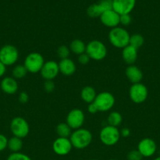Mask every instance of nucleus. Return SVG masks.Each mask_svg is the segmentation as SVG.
Segmentation results:
<instances>
[{
	"label": "nucleus",
	"instance_id": "473e14b6",
	"mask_svg": "<svg viewBox=\"0 0 160 160\" xmlns=\"http://www.w3.org/2000/svg\"><path fill=\"white\" fill-rule=\"evenodd\" d=\"M112 2L113 0H100L99 4L103 7L104 11L112 9Z\"/></svg>",
	"mask_w": 160,
	"mask_h": 160
},
{
	"label": "nucleus",
	"instance_id": "0eeeda50",
	"mask_svg": "<svg viewBox=\"0 0 160 160\" xmlns=\"http://www.w3.org/2000/svg\"><path fill=\"white\" fill-rule=\"evenodd\" d=\"M45 63L43 56L39 52H31L26 56L24 62V66L28 72L35 73L40 72L41 69Z\"/></svg>",
	"mask_w": 160,
	"mask_h": 160
},
{
	"label": "nucleus",
	"instance_id": "ea45409f",
	"mask_svg": "<svg viewBox=\"0 0 160 160\" xmlns=\"http://www.w3.org/2000/svg\"><path fill=\"white\" fill-rule=\"evenodd\" d=\"M154 160H160V156H158V157H157V158H155V159Z\"/></svg>",
	"mask_w": 160,
	"mask_h": 160
},
{
	"label": "nucleus",
	"instance_id": "bb28decb",
	"mask_svg": "<svg viewBox=\"0 0 160 160\" xmlns=\"http://www.w3.org/2000/svg\"><path fill=\"white\" fill-rule=\"evenodd\" d=\"M28 70L24 65H17L13 69L12 74L15 79H21L26 76Z\"/></svg>",
	"mask_w": 160,
	"mask_h": 160
},
{
	"label": "nucleus",
	"instance_id": "f257e3e1",
	"mask_svg": "<svg viewBox=\"0 0 160 160\" xmlns=\"http://www.w3.org/2000/svg\"><path fill=\"white\" fill-rule=\"evenodd\" d=\"M69 139L72 147L77 149H83L90 145L93 141V135L89 130L79 128L72 133Z\"/></svg>",
	"mask_w": 160,
	"mask_h": 160
},
{
	"label": "nucleus",
	"instance_id": "39448f33",
	"mask_svg": "<svg viewBox=\"0 0 160 160\" xmlns=\"http://www.w3.org/2000/svg\"><path fill=\"white\" fill-rule=\"evenodd\" d=\"M10 131L14 137L24 138L28 135L30 127L28 123L23 117H14L10 122Z\"/></svg>",
	"mask_w": 160,
	"mask_h": 160
},
{
	"label": "nucleus",
	"instance_id": "b1692460",
	"mask_svg": "<svg viewBox=\"0 0 160 160\" xmlns=\"http://www.w3.org/2000/svg\"><path fill=\"white\" fill-rule=\"evenodd\" d=\"M104 12V9H103V7L99 3L91 5L88 7L87 10H86V13L91 18L100 17Z\"/></svg>",
	"mask_w": 160,
	"mask_h": 160
},
{
	"label": "nucleus",
	"instance_id": "5701e85b",
	"mask_svg": "<svg viewBox=\"0 0 160 160\" xmlns=\"http://www.w3.org/2000/svg\"><path fill=\"white\" fill-rule=\"evenodd\" d=\"M72 128L67 124V123H60L56 128V133L58 135V138H68L72 133Z\"/></svg>",
	"mask_w": 160,
	"mask_h": 160
},
{
	"label": "nucleus",
	"instance_id": "6e6552de",
	"mask_svg": "<svg viewBox=\"0 0 160 160\" xmlns=\"http://www.w3.org/2000/svg\"><path fill=\"white\" fill-rule=\"evenodd\" d=\"M93 102L98 109L99 112H107L114 106L115 99L111 93L103 92L97 95Z\"/></svg>",
	"mask_w": 160,
	"mask_h": 160
},
{
	"label": "nucleus",
	"instance_id": "2f4dec72",
	"mask_svg": "<svg viewBox=\"0 0 160 160\" xmlns=\"http://www.w3.org/2000/svg\"><path fill=\"white\" fill-rule=\"evenodd\" d=\"M44 89L47 93H51L55 89V84L53 81H45L44 83Z\"/></svg>",
	"mask_w": 160,
	"mask_h": 160
},
{
	"label": "nucleus",
	"instance_id": "20e7f679",
	"mask_svg": "<svg viewBox=\"0 0 160 160\" xmlns=\"http://www.w3.org/2000/svg\"><path fill=\"white\" fill-rule=\"evenodd\" d=\"M100 140L102 143L107 146H113L119 142L120 139V131L118 128L107 125L100 131Z\"/></svg>",
	"mask_w": 160,
	"mask_h": 160
},
{
	"label": "nucleus",
	"instance_id": "79ce46f5",
	"mask_svg": "<svg viewBox=\"0 0 160 160\" xmlns=\"http://www.w3.org/2000/svg\"><path fill=\"white\" fill-rule=\"evenodd\" d=\"M90 160H98V159H90Z\"/></svg>",
	"mask_w": 160,
	"mask_h": 160
},
{
	"label": "nucleus",
	"instance_id": "c85d7f7f",
	"mask_svg": "<svg viewBox=\"0 0 160 160\" xmlns=\"http://www.w3.org/2000/svg\"><path fill=\"white\" fill-rule=\"evenodd\" d=\"M7 160H31V158L26 154L21 152H14L11 153L8 156Z\"/></svg>",
	"mask_w": 160,
	"mask_h": 160
},
{
	"label": "nucleus",
	"instance_id": "c756f323",
	"mask_svg": "<svg viewBox=\"0 0 160 160\" xmlns=\"http://www.w3.org/2000/svg\"><path fill=\"white\" fill-rule=\"evenodd\" d=\"M127 160H142L144 157L137 149L132 150L127 154Z\"/></svg>",
	"mask_w": 160,
	"mask_h": 160
},
{
	"label": "nucleus",
	"instance_id": "ddd939ff",
	"mask_svg": "<svg viewBox=\"0 0 160 160\" xmlns=\"http://www.w3.org/2000/svg\"><path fill=\"white\" fill-rule=\"evenodd\" d=\"M72 148L73 147L70 139L65 138H57L52 145L53 151L58 156H66L69 154Z\"/></svg>",
	"mask_w": 160,
	"mask_h": 160
},
{
	"label": "nucleus",
	"instance_id": "f03ea898",
	"mask_svg": "<svg viewBox=\"0 0 160 160\" xmlns=\"http://www.w3.org/2000/svg\"><path fill=\"white\" fill-rule=\"evenodd\" d=\"M130 35L128 31L123 28L116 27L111 28L108 34V40L114 47L123 48L129 45Z\"/></svg>",
	"mask_w": 160,
	"mask_h": 160
},
{
	"label": "nucleus",
	"instance_id": "1a4fd4ad",
	"mask_svg": "<svg viewBox=\"0 0 160 160\" xmlns=\"http://www.w3.org/2000/svg\"><path fill=\"white\" fill-rule=\"evenodd\" d=\"M129 95L132 102L136 104H141L146 101L148 96L147 87L142 83L133 84L129 91Z\"/></svg>",
	"mask_w": 160,
	"mask_h": 160
},
{
	"label": "nucleus",
	"instance_id": "393cba45",
	"mask_svg": "<svg viewBox=\"0 0 160 160\" xmlns=\"http://www.w3.org/2000/svg\"><path fill=\"white\" fill-rule=\"evenodd\" d=\"M122 122V117L119 112H110L108 117V124L118 128Z\"/></svg>",
	"mask_w": 160,
	"mask_h": 160
},
{
	"label": "nucleus",
	"instance_id": "9d476101",
	"mask_svg": "<svg viewBox=\"0 0 160 160\" xmlns=\"http://www.w3.org/2000/svg\"><path fill=\"white\" fill-rule=\"evenodd\" d=\"M85 121V115L83 110L79 109H73L67 113L66 123L72 129L77 130L82 128Z\"/></svg>",
	"mask_w": 160,
	"mask_h": 160
},
{
	"label": "nucleus",
	"instance_id": "c9c22d12",
	"mask_svg": "<svg viewBox=\"0 0 160 160\" xmlns=\"http://www.w3.org/2000/svg\"><path fill=\"white\" fill-rule=\"evenodd\" d=\"M19 102H20V103H23V104H24V103H26L28 101V98H29V96H28V93H26L25 92H22L19 95Z\"/></svg>",
	"mask_w": 160,
	"mask_h": 160
},
{
	"label": "nucleus",
	"instance_id": "9b49d317",
	"mask_svg": "<svg viewBox=\"0 0 160 160\" xmlns=\"http://www.w3.org/2000/svg\"><path fill=\"white\" fill-rule=\"evenodd\" d=\"M157 145L155 141L149 138H145L140 141L137 145V150L143 157H151L155 153Z\"/></svg>",
	"mask_w": 160,
	"mask_h": 160
},
{
	"label": "nucleus",
	"instance_id": "f8f14e48",
	"mask_svg": "<svg viewBox=\"0 0 160 160\" xmlns=\"http://www.w3.org/2000/svg\"><path fill=\"white\" fill-rule=\"evenodd\" d=\"M59 73L60 70L58 63L53 60L45 62L43 67H42V68L40 70L41 76L45 81H53L54 78L57 77Z\"/></svg>",
	"mask_w": 160,
	"mask_h": 160
},
{
	"label": "nucleus",
	"instance_id": "cd10ccee",
	"mask_svg": "<svg viewBox=\"0 0 160 160\" xmlns=\"http://www.w3.org/2000/svg\"><path fill=\"white\" fill-rule=\"evenodd\" d=\"M69 54H70V48L66 45H61L57 48V55L61 58V59L68 58Z\"/></svg>",
	"mask_w": 160,
	"mask_h": 160
},
{
	"label": "nucleus",
	"instance_id": "4c0bfd02",
	"mask_svg": "<svg viewBox=\"0 0 160 160\" xmlns=\"http://www.w3.org/2000/svg\"><path fill=\"white\" fill-rule=\"evenodd\" d=\"M120 135L121 137L128 138L130 135V130L127 128H122L120 131Z\"/></svg>",
	"mask_w": 160,
	"mask_h": 160
},
{
	"label": "nucleus",
	"instance_id": "4468645a",
	"mask_svg": "<svg viewBox=\"0 0 160 160\" xmlns=\"http://www.w3.org/2000/svg\"><path fill=\"white\" fill-rule=\"evenodd\" d=\"M136 0H113L112 9L119 15L130 14L135 7Z\"/></svg>",
	"mask_w": 160,
	"mask_h": 160
},
{
	"label": "nucleus",
	"instance_id": "a19ab883",
	"mask_svg": "<svg viewBox=\"0 0 160 160\" xmlns=\"http://www.w3.org/2000/svg\"><path fill=\"white\" fill-rule=\"evenodd\" d=\"M108 160H115V159H108Z\"/></svg>",
	"mask_w": 160,
	"mask_h": 160
},
{
	"label": "nucleus",
	"instance_id": "a211bd4d",
	"mask_svg": "<svg viewBox=\"0 0 160 160\" xmlns=\"http://www.w3.org/2000/svg\"><path fill=\"white\" fill-rule=\"evenodd\" d=\"M58 66H59L60 73H61L64 76H72L75 73V70H76L75 63L69 58L61 59Z\"/></svg>",
	"mask_w": 160,
	"mask_h": 160
},
{
	"label": "nucleus",
	"instance_id": "72a5a7b5",
	"mask_svg": "<svg viewBox=\"0 0 160 160\" xmlns=\"http://www.w3.org/2000/svg\"><path fill=\"white\" fill-rule=\"evenodd\" d=\"M90 59H91L89 58V56H88L86 52L78 56V61L80 64H82V65H86V64L89 62Z\"/></svg>",
	"mask_w": 160,
	"mask_h": 160
},
{
	"label": "nucleus",
	"instance_id": "f3484780",
	"mask_svg": "<svg viewBox=\"0 0 160 160\" xmlns=\"http://www.w3.org/2000/svg\"><path fill=\"white\" fill-rule=\"evenodd\" d=\"M125 76L127 79L132 84L141 83L143 79V73L137 67L134 65H130L125 69Z\"/></svg>",
	"mask_w": 160,
	"mask_h": 160
},
{
	"label": "nucleus",
	"instance_id": "423d86ee",
	"mask_svg": "<svg viewBox=\"0 0 160 160\" xmlns=\"http://www.w3.org/2000/svg\"><path fill=\"white\" fill-rule=\"evenodd\" d=\"M19 59L18 49L13 45H5L0 48V62L5 66H12Z\"/></svg>",
	"mask_w": 160,
	"mask_h": 160
},
{
	"label": "nucleus",
	"instance_id": "aec40b11",
	"mask_svg": "<svg viewBox=\"0 0 160 160\" xmlns=\"http://www.w3.org/2000/svg\"><path fill=\"white\" fill-rule=\"evenodd\" d=\"M96 96H97V93H96L95 89L91 86H86L82 89L81 98L85 102L88 103V104L93 102Z\"/></svg>",
	"mask_w": 160,
	"mask_h": 160
},
{
	"label": "nucleus",
	"instance_id": "a878e982",
	"mask_svg": "<svg viewBox=\"0 0 160 160\" xmlns=\"http://www.w3.org/2000/svg\"><path fill=\"white\" fill-rule=\"evenodd\" d=\"M144 43V38L143 35L141 34H133L130 35V42H129V45L133 46V48L138 49L141 48Z\"/></svg>",
	"mask_w": 160,
	"mask_h": 160
},
{
	"label": "nucleus",
	"instance_id": "e433bc0d",
	"mask_svg": "<svg viewBox=\"0 0 160 160\" xmlns=\"http://www.w3.org/2000/svg\"><path fill=\"white\" fill-rule=\"evenodd\" d=\"M87 109H88V112L91 114H95L97 113V112H99L98 109H97V107L96 106V105L94 104V102L89 103V106H88Z\"/></svg>",
	"mask_w": 160,
	"mask_h": 160
},
{
	"label": "nucleus",
	"instance_id": "dca6fc26",
	"mask_svg": "<svg viewBox=\"0 0 160 160\" xmlns=\"http://www.w3.org/2000/svg\"><path fill=\"white\" fill-rule=\"evenodd\" d=\"M0 87L4 93L7 95H14L18 90V83L15 78L6 77L2 80Z\"/></svg>",
	"mask_w": 160,
	"mask_h": 160
},
{
	"label": "nucleus",
	"instance_id": "f704fd0d",
	"mask_svg": "<svg viewBox=\"0 0 160 160\" xmlns=\"http://www.w3.org/2000/svg\"><path fill=\"white\" fill-rule=\"evenodd\" d=\"M8 139L4 134H0V152L4 151L7 148Z\"/></svg>",
	"mask_w": 160,
	"mask_h": 160
},
{
	"label": "nucleus",
	"instance_id": "2eb2a0df",
	"mask_svg": "<svg viewBox=\"0 0 160 160\" xmlns=\"http://www.w3.org/2000/svg\"><path fill=\"white\" fill-rule=\"evenodd\" d=\"M100 19L101 23L104 26L114 28L118 27V25L119 24L120 15L113 9H109V10L104 11L100 17Z\"/></svg>",
	"mask_w": 160,
	"mask_h": 160
},
{
	"label": "nucleus",
	"instance_id": "7ed1b4c3",
	"mask_svg": "<svg viewBox=\"0 0 160 160\" xmlns=\"http://www.w3.org/2000/svg\"><path fill=\"white\" fill-rule=\"evenodd\" d=\"M107 47L104 44L99 40L90 41L86 45V53L91 59L100 61L104 59L107 56Z\"/></svg>",
	"mask_w": 160,
	"mask_h": 160
},
{
	"label": "nucleus",
	"instance_id": "412c9836",
	"mask_svg": "<svg viewBox=\"0 0 160 160\" xmlns=\"http://www.w3.org/2000/svg\"><path fill=\"white\" fill-rule=\"evenodd\" d=\"M69 48H70L71 52L79 56V55L86 52V45L84 42L80 39H75V40L72 41V42L70 43Z\"/></svg>",
	"mask_w": 160,
	"mask_h": 160
},
{
	"label": "nucleus",
	"instance_id": "4be33fe9",
	"mask_svg": "<svg viewBox=\"0 0 160 160\" xmlns=\"http://www.w3.org/2000/svg\"><path fill=\"white\" fill-rule=\"evenodd\" d=\"M7 148H9V151L14 152H20V150L23 148V142L21 138H19L17 137H12L8 139V145Z\"/></svg>",
	"mask_w": 160,
	"mask_h": 160
},
{
	"label": "nucleus",
	"instance_id": "7c9ffc66",
	"mask_svg": "<svg viewBox=\"0 0 160 160\" xmlns=\"http://www.w3.org/2000/svg\"><path fill=\"white\" fill-rule=\"evenodd\" d=\"M132 17L130 14H122L120 15V19H119V23L122 26H128L131 23Z\"/></svg>",
	"mask_w": 160,
	"mask_h": 160
},
{
	"label": "nucleus",
	"instance_id": "6ab92c4d",
	"mask_svg": "<svg viewBox=\"0 0 160 160\" xmlns=\"http://www.w3.org/2000/svg\"><path fill=\"white\" fill-rule=\"evenodd\" d=\"M122 57L125 63L129 66L133 65L137 59V49L128 45L122 48Z\"/></svg>",
	"mask_w": 160,
	"mask_h": 160
},
{
	"label": "nucleus",
	"instance_id": "58836bf2",
	"mask_svg": "<svg viewBox=\"0 0 160 160\" xmlns=\"http://www.w3.org/2000/svg\"><path fill=\"white\" fill-rule=\"evenodd\" d=\"M6 71V67L3 63V62H0V78L3 76L5 74Z\"/></svg>",
	"mask_w": 160,
	"mask_h": 160
}]
</instances>
